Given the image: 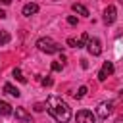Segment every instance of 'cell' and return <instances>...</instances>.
I'll return each mask as SVG.
<instances>
[{"label":"cell","mask_w":123,"mask_h":123,"mask_svg":"<svg viewBox=\"0 0 123 123\" xmlns=\"http://www.w3.org/2000/svg\"><path fill=\"white\" fill-rule=\"evenodd\" d=\"M75 119H77V123H96V115L88 110H79Z\"/></svg>","instance_id":"obj_4"},{"label":"cell","mask_w":123,"mask_h":123,"mask_svg":"<svg viewBox=\"0 0 123 123\" xmlns=\"http://www.w3.org/2000/svg\"><path fill=\"white\" fill-rule=\"evenodd\" d=\"M113 111V102L111 100H106V102H100L98 108H96V115L100 119H108V115Z\"/></svg>","instance_id":"obj_3"},{"label":"cell","mask_w":123,"mask_h":123,"mask_svg":"<svg viewBox=\"0 0 123 123\" xmlns=\"http://www.w3.org/2000/svg\"><path fill=\"white\" fill-rule=\"evenodd\" d=\"M46 110L48 113L58 121V123H67L71 119V108L58 96H48L46 100Z\"/></svg>","instance_id":"obj_1"},{"label":"cell","mask_w":123,"mask_h":123,"mask_svg":"<svg viewBox=\"0 0 123 123\" xmlns=\"http://www.w3.org/2000/svg\"><path fill=\"white\" fill-rule=\"evenodd\" d=\"M21 12H23V15H25V17H31V15H35V13L38 12V4L29 2V4H25V6H23V10H21Z\"/></svg>","instance_id":"obj_9"},{"label":"cell","mask_w":123,"mask_h":123,"mask_svg":"<svg viewBox=\"0 0 123 123\" xmlns=\"http://www.w3.org/2000/svg\"><path fill=\"white\" fill-rule=\"evenodd\" d=\"M111 73H113V63H111V62H104L102 69L98 71V81H106Z\"/></svg>","instance_id":"obj_8"},{"label":"cell","mask_w":123,"mask_h":123,"mask_svg":"<svg viewBox=\"0 0 123 123\" xmlns=\"http://www.w3.org/2000/svg\"><path fill=\"white\" fill-rule=\"evenodd\" d=\"M119 2H121V4H123V0H119Z\"/></svg>","instance_id":"obj_25"},{"label":"cell","mask_w":123,"mask_h":123,"mask_svg":"<svg viewBox=\"0 0 123 123\" xmlns=\"http://www.w3.org/2000/svg\"><path fill=\"white\" fill-rule=\"evenodd\" d=\"M44 108H46V106H44V104H40V102H38V104H35V111H44Z\"/></svg>","instance_id":"obj_19"},{"label":"cell","mask_w":123,"mask_h":123,"mask_svg":"<svg viewBox=\"0 0 123 123\" xmlns=\"http://www.w3.org/2000/svg\"><path fill=\"white\" fill-rule=\"evenodd\" d=\"M0 17H2V19H4V17H8V15H6V12H4V10H0Z\"/></svg>","instance_id":"obj_21"},{"label":"cell","mask_w":123,"mask_h":123,"mask_svg":"<svg viewBox=\"0 0 123 123\" xmlns=\"http://www.w3.org/2000/svg\"><path fill=\"white\" fill-rule=\"evenodd\" d=\"M71 10H73L75 13H79V15H88V10H86L83 4H77V2H75V4L71 6Z\"/></svg>","instance_id":"obj_13"},{"label":"cell","mask_w":123,"mask_h":123,"mask_svg":"<svg viewBox=\"0 0 123 123\" xmlns=\"http://www.w3.org/2000/svg\"><path fill=\"white\" fill-rule=\"evenodd\" d=\"M86 50H88L92 56H100V54H102V42H100L96 37H92V38H88V42H86Z\"/></svg>","instance_id":"obj_5"},{"label":"cell","mask_w":123,"mask_h":123,"mask_svg":"<svg viewBox=\"0 0 123 123\" xmlns=\"http://www.w3.org/2000/svg\"><path fill=\"white\" fill-rule=\"evenodd\" d=\"M86 92H88V90H86V86H79V90L75 92V98H77V100H81V98H85V96H86Z\"/></svg>","instance_id":"obj_16"},{"label":"cell","mask_w":123,"mask_h":123,"mask_svg":"<svg viewBox=\"0 0 123 123\" xmlns=\"http://www.w3.org/2000/svg\"><path fill=\"white\" fill-rule=\"evenodd\" d=\"M10 113H13V110H12V106H10L8 102H4V100H0V115H10Z\"/></svg>","instance_id":"obj_12"},{"label":"cell","mask_w":123,"mask_h":123,"mask_svg":"<svg viewBox=\"0 0 123 123\" xmlns=\"http://www.w3.org/2000/svg\"><path fill=\"white\" fill-rule=\"evenodd\" d=\"M88 33H83V37L81 38H73V37H69L67 38V44L71 46V48H83V46H86V42H88Z\"/></svg>","instance_id":"obj_6"},{"label":"cell","mask_w":123,"mask_h":123,"mask_svg":"<svg viewBox=\"0 0 123 123\" xmlns=\"http://www.w3.org/2000/svg\"><path fill=\"white\" fill-rule=\"evenodd\" d=\"M4 92H6V94H10V96H15V98H19V96H21V92H19L13 85H10V83H6V85H4Z\"/></svg>","instance_id":"obj_11"},{"label":"cell","mask_w":123,"mask_h":123,"mask_svg":"<svg viewBox=\"0 0 123 123\" xmlns=\"http://www.w3.org/2000/svg\"><path fill=\"white\" fill-rule=\"evenodd\" d=\"M115 19H117V10H115V6H108V8L104 10V23H106V25H111Z\"/></svg>","instance_id":"obj_7"},{"label":"cell","mask_w":123,"mask_h":123,"mask_svg":"<svg viewBox=\"0 0 123 123\" xmlns=\"http://www.w3.org/2000/svg\"><path fill=\"white\" fill-rule=\"evenodd\" d=\"M67 23H69V25H77V17H75V15H69V17H67Z\"/></svg>","instance_id":"obj_18"},{"label":"cell","mask_w":123,"mask_h":123,"mask_svg":"<svg viewBox=\"0 0 123 123\" xmlns=\"http://www.w3.org/2000/svg\"><path fill=\"white\" fill-rule=\"evenodd\" d=\"M0 4H6L8 6V4H12V0H0Z\"/></svg>","instance_id":"obj_22"},{"label":"cell","mask_w":123,"mask_h":123,"mask_svg":"<svg viewBox=\"0 0 123 123\" xmlns=\"http://www.w3.org/2000/svg\"><path fill=\"white\" fill-rule=\"evenodd\" d=\"M15 119H19V121H23V123H27V121H31V113H27V110L25 108H15Z\"/></svg>","instance_id":"obj_10"},{"label":"cell","mask_w":123,"mask_h":123,"mask_svg":"<svg viewBox=\"0 0 123 123\" xmlns=\"http://www.w3.org/2000/svg\"><path fill=\"white\" fill-rule=\"evenodd\" d=\"M12 40V35L8 33V31H0V46H4V44H8Z\"/></svg>","instance_id":"obj_14"},{"label":"cell","mask_w":123,"mask_h":123,"mask_svg":"<svg viewBox=\"0 0 123 123\" xmlns=\"http://www.w3.org/2000/svg\"><path fill=\"white\" fill-rule=\"evenodd\" d=\"M121 98H123V92H121Z\"/></svg>","instance_id":"obj_24"},{"label":"cell","mask_w":123,"mask_h":123,"mask_svg":"<svg viewBox=\"0 0 123 123\" xmlns=\"http://www.w3.org/2000/svg\"><path fill=\"white\" fill-rule=\"evenodd\" d=\"M115 123H123V117H117V119H115Z\"/></svg>","instance_id":"obj_23"},{"label":"cell","mask_w":123,"mask_h":123,"mask_svg":"<svg viewBox=\"0 0 123 123\" xmlns=\"http://www.w3.org/2000/svg\"><path fill=\"white\" fill-rule=\"evenodd\" d=\"M13 77H15L19 83H27V79L23 77V73H21V69H19V67H15V69H13Z\"/></svg>","instance_id":"obj_15"},{"label":"cell","mask_w":123,"mask_h":123,"mask_svg":"<svg viewBox=\"0 0 123 123\" xmlns=\"http://www.w3.org/2000/svg\"><path fill=\"white\" fill-rule=\"evenodd\" d=\"M42 85H44V86H52V79H50V77L42 79Z\"/></svg>","instance_id":"obj_20"},{"label":"cell","mask_w":123,"mask_h":123,"mask_svg":"<svg viewBox=\"0 0 123 123\" xmlns=\"http://www.w3.org/2000/svg\"><path fill=\"white\" fill-rule=\"evenodd\" d=\"M37 48H38L40 52H46V54L62 52V46H60L56 40H52L50 37H42V38H38V40H37Z\"/></svg>","instance_id":"obj_2"},{"label":"cell","mask_w":123,"mask_h":123,"mask_svg":"<svg viewBox=\"0 0 123 123\" xmlns=\"http://www.w3.org/2000/svg\"><path fill=\"white\" fill-rule=\"evenodd\" d=\"M62 67H63V65H62L60 62H52V71H62Z\"/></svg>","instance_id":"obj_17"}]
</instances>
